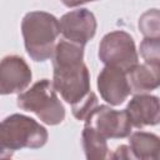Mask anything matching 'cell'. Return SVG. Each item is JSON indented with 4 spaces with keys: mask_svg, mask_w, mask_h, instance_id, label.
Returning <instances> with one entry per match:
<instances>
[{
    "mask_svg": "<svg viewBox=\"0 0 160 160\" xmlns=\"http://www.w3.org/2000/svg\"><path fill=\"white\" fill-rule=\"evenodd\" d=\"M84 46L60 40L52 55V85L71 106L90 92V74L84 62Z\"/></svg>",
    "mask_w": 160,
    "mask_h": 160,
    "instance_id": "1",
    "label": "cell"
},
{
    "mask_svg": "<svg viewBox=\"0 0 160 160\" xmlns=\"http://www.w3.org/2000/svg\"><path fill=\"white\" fill-rule=\"evenodd\" d=\"M60 32V21L46 11H30L21 21L24 45L34 61H45L52 58Z\"/></svg>",
    "mask_w": 160,
    "mask_h": 160,
    "instance_id": "2",
    "label": "cell"
},
{
    "mask_svg": "<svg viewBox=\"0 0 160 160\" xmlns=\"http://www.w3.org/2000/svg\"><path fill=\"white\" fill-rule=\"evenodd\" d=\"M48 130L32 118L22 114H12L5 118L0 125V148L1 155L21 149H40L48 141Z\"/></svg>",
    "mask_w": 160,
    "mask_h": 160,
    "instance_id": "3",
    "label": "cell"
},
{
    "mask_svg": "<svg viewBox=\"0 0 160 160\" xmlns=\"http://www.w3.org/2000/svg\"><path fill=\"white\" fill-rule=\"evenodd\" d=\"M52 81L42 79L29 90L19 94L16 104L25 111L34 112L46 125H59L65 119V108L56 95Z\"/></svg>",
    "mask_w": 160,
    "mask_h": 160,
    "instance_id": "4",
    "label": "cell"
},
{
    "mask_svg": "<svg viewBox=\"0 0 160 160\" xmlns=\"http://www.w3.org/2000/svg\"><path fill=\"white\" fill-rule=\"evenodd\" d=\"M99 59L106 66H114L128 72L138 64L139 59L132 36L122 30L106 34L99 45Z\"/></svg>",
    "mask_w": 160,
    "mask_h": 160,
    "instance_id": "5",
    "label": "cell"
},
{
    "mask_svg": "<svg viewBox=\"0 0 160 160\" xmlns=\"http://www.w3.org/2000/svg\"><path fill=\"white\" fill-rule=\"evenodd\" d=\"M106 139H122L131 134V121L126 110H114L108 105H98L85 120Z\"/></svg>",
    "mask_w": 160,
    "mask_h": 160,
    "instance_id": "6",
    "label": "cell"
},
{
    "mask_svg": "<svg viewBox=\"0 0 160 160\" xmlns=\"http://www.w3.org/2000/svg\"><path fill=\"white\" fill-rule=\"evenodd\" d=\"M95 15L88 9H78L64 14L60 19V30L64 39L85 46L96 32Z\"/></svg>",
    "mask_w": 160,
    "mask_h": 160,
    "instance_id": "7",
    "label": "cell"
},
{
    "mask_svg": "<svg viewBox=\"0 0 160 160\" xmlns=\"http://www.w3.org/2000/svg\"><path fill=\"white\" fill-rule=\"evenodd\" d=\"M96 85L102 100L111 106L122 104L132 92L130 81L128 79V72L114 66L105 65V68L98 75Z\"/></svg>",
    "mask_w": 160,
    "mask_h": 160,
    "instance_id": "8",
    "label": "cell"
},
{
    "mask_svg": "<svg viewBox=\"0 0 160 160\" xmlns=\"http://www.w3.org/2000/svg\"><path fill=\"white\" fill-rule=\"evenodd\" d=\"M31 70L26 61L18 55H9L0 65V92L10 95L22 92L31 82Z\"/></svg>",
    "mask_w": 160,
    "mask_h": 160,
    "instance_id": "9",
    "label": "cell"
},
{
    "mask_svg": "<svg viewBox=\"0 0 160 160\" xmlns=\"http://www.w3.org/2000/svg\"><path fill=\"white\" fill-rule=\"evenodd\" d=\"M132 126L141 129L160 124V99L155 95L136 94L126 105Z\"/></svg>",
    "mask_w": 160,
    "mask_h": 160,
    "instance_id": "10",
    "label": "cell"
},
{
    "mask_svg": "<svg viewBox=\"0 0 160 160\" xmlns=\"http://www.w3.org/2000/svg\"><path fill=\"white\" fill-rule=\"evenodd\" d=\"M128 79L134 92H150L160 88V65L151 62L136 64L128 71Z\"/></svg>",
    "mask_w": 160,
    "mask_h": 160,
    "instance_id": "11",
    "label": "cell"
},
{
    "mask_svg": "<svg viewBox=\"0 0 160 160\" xmlns=\"http://www.w3.org/2000/svg\"><path fill=\"white\" fill-rule=\"evenodd\" d=\"M129 146L135 159H140V160L160 159V138L152 132L135 131L130 134Z\"/></svg>",
    "mask_w": 160,
    "mask_h": 160,
    "instance_id": "12",
    "label": "cell"
},
{
    "mask_svg": "<svg viewBox=\"0 0 160 160\" xmlns=\"http://www.w3.org/2000/svg\"><path fill=\"white\" fill-rule=\"evenodd\" d=\"M82 148L85 151V156L91 160L106 159L109 154V148L106 142V138H104L99 131L95 130L89 124H85L81 134Z\"/></svg>",
    "mask_w": 160,
    "mask_h": 160,
    "instance_id": "13",
    "label": "cell"
},
{
    "mask_svg": "<svg viewBox=\"0 0 160 160\" xmlns=\"http://www.w3.org/2000/svg\"><path fill=\"white\" fill-rule=\"evenodd\" d=\"M138 28L145 38L160 39V9H149L142 12L139 18Z\"/></svg>",
    "mask_w": 160,
    "mask_h": 160,
    "instance_id": "14",
    "label": "cell"
},
{
    "mask_svg": "<svg viewBox=\"0 0 160 160\" xmlns=\"http://www.w3.org/2000/svg\"><path fill=\"white\" fill-rule=\"evenodd\" d=\"M140 55L145 62L160 65V39L145 38L140 42Z\"/></svg>",
    "mask_w": 160,
    "mask_h": 160,
    "instance_id": "15",
    "label": "cell"
},
{
    "mask_svg": "<svg viewBox=\"0 0 160 160\" xmlns=\"http://www.w3.org/2000/svg\"><path fill=\"white\" fill-rule=\"evenodd\" d=\"M98 98L95 95V92L90 91L81 101H79L78 104L72 105V115L80 120V121H85L89 115L94 111V109L98 106Z\"/></svg>",
    "mask_w": 160,
    "mask_h": 160,
    "instance_id": "16",
    "label": "cell"
},
{
    "mask_svg": "<svg viewBox=\"0 0 160 160\" xmlns=\"http://www.w3.org/2000/svg\"><path fill=\"white\" fill-rule=\"evenodd\" d=\"M111 159H126V160H131V159H135L130 146L128 145H120L116 148V150L114 151L112 155H110Z\"/></svg>",
    "mask_w": 160,
    "mask_h": 160,
    "instance_id": "17",
    "label": "cell"
},
{
    "mask_svg": "<svg viewBox=\"0 0 160 160\" xmlns=\"http://www.w3.org/2000/svg\"><path fill=\"white\" fill-rule=\"evenodd\" d=\"M90 1H96V0H61V2L68 8H75V6H79L85 2H90Z\"/></svg>",
    "mask_w": 160,
    "mask_h": 160,
    "instance_id": "18",
    "label": "cell"
}]
</instances>
